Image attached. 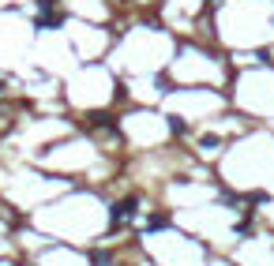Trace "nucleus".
<instances>
[{
    "instance_id": "obj_1",
    "label": "nucleus",
    "mask_w": 274,
    "mask_h": 266,
    "mask_svg": "<svg viewBox=\"0 0 274 266\" xmlns=\"http://www.w3.org/2000/svg\"><path fill=\"white\" fill-rule=\"evenodd\" d=\"M131 214H135V195H128L124 203H117V206H113V221H117V225H124Z\"/></svg>"
}]
</instances>
